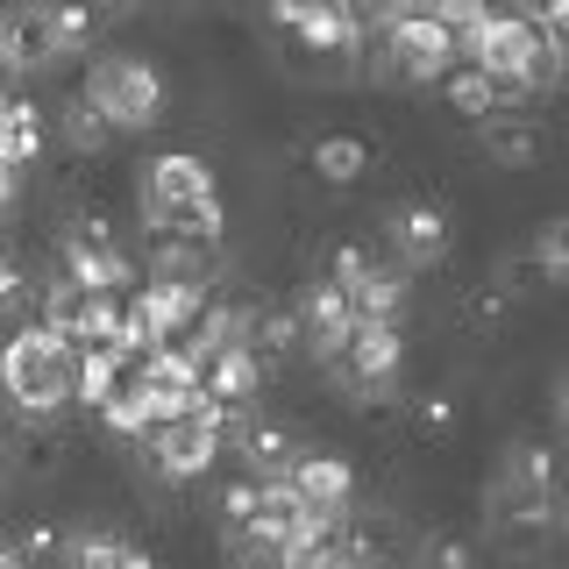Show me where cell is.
Segmentation results:
<instances>
[{"instance_id":"cell-26","label":"cell","mask_w":569,"mask_h":569,"mask_svg":"<svg viewBox=\"0 0 569 569\" xmlns=\"http://www.w3.org/2000/svg\"><path fill=\"white\" fill-rule=\"evenodd\" d=\"M533 263H541L548 278H562V284H569V213H556V221L533 236Z\"/></svg>"},{"instance_id":"cell-1","label":"cell","mask_w":569,"mask_h":569,"mask_svg":"<svg viewBox=\"0 0 569 569\" xmlns=\"http://www.w3.org/2000/svg\"><path fill=\"white\" fill-rule=\"evenodd\" d=\"M485 527L498 548L512 556H533L548 533L562 527V470H556V449L541 441H506L485 477Z\"/></svg>"},{"instance_id":"cell-7","label":"cell","mask_w":569,"mask_h":569,"mask_svg":"<svg viewBox=\"0 0 569 569\" xmlns=\"http://www.w3.org/2000/svg\"><path fill=\"white\" fill-rule=\"evenodd\" d=\"M385 236H391V263H399V271H427V263L449 257L456 228L435 200H399L385 213Z\"/></svg>"},{"instance_id":"cell-19","label":"cell","mask_w":569,"mask_h":569,"mask_svg":"<svg viewBox=\"0 0 569 569\" xmlns=\"http://www.w3.org/2000/svg\"><path fill=\"white\" fill-rule=\"evenodd\" d=\"M121 363H129L121 349H79V363H71V399L107 406V391L121 385Z\"/></svg>"},{"instance_id":"cell-5","label":"cell","mask_w":569,"mask_h":569,"mask_svg":"<svg viewBox=\"0 0 569 569\" xmlns=\"http://www.w3.org/2000/svg\"><path fill=\"white\" fill-rule=\"evenodd\" d=\"M221 427H228L221 406H200V413H186V420H157L150 435H142V462H150V477H164V485H192V477H207L213 456H221Z\"/></svg>"},{"instance_id":"cell-37","label":"cell","mask_w":569,"mask_h":569,"mask_svg":"<svg viewBox=\"0 0 569 569\" xmlns=\"http://www.w3.org/2000/svg\"><path fill=\"white\" fill-rule=\"evenodd\" d=\"M533 8H548V0H533Z\"/></svg>"},{"instance_id":"cell-36","label":"cell","mask_w":569,"mask_h":569,"mask_svg":"<svg viewBox=\"0 0 569 569\" xmlns=\"http://www.w3.org/2000/svg\"><path fill=\"white\" fill-rule=\"evenodd\" d=\"M378 569H399V562H378Z\"/></svg>"},{"instance_id":"cell-8","label":"cell","mask_w":569,"mask_h":569,"mask_svg":"<svg viewBox=\"0 0 569 569\" xmlns=\"http://www.w3.org/2000/svg\"><path fill=\"white\" fill-rule=\"evenodd\" d=\"M385 58L399 64V79H441L456 64V36L435 14H399V22H385Z\"/></svg>"},{"instance_id":"cell-15","label":"cell","mask_w":569,"mask_h":569,"mask_svg":"<svg viewBox=\"0 0 569 569\" xmlns=\"http://www.w3.org/2000/svg\"><path fill=\"white\" fill-rule=\"evenodd\" d=\"M406 292H413V271H399V263H370V271L349 284V307H356V320H399Z\"/></svg>"},{"instance_id":"cell-22","label":"cell","mask_w":569,"mask_h":569,"mask_svg":"<svg viewBox=\"0 0 569 569\" xmlns=\"http://www.w3.org/2000/svg\"><path fill=\"white\" fill-rule=\"evenodd\" d=\"M299 43H313V50H356V43H363V22L342 14L335 0H320L307 22H299Z\"/></svg>"},{"instance_id":"cell-30","label":"cell","mask_w":569,"mask_h":569,"mask_svg":"<svg viewBox=\"0 0 569 569\" xmlns=\"http://www.w3.org/2000/svg\"><path fill=\"white\" fill-rule=\"evenodd\" d=\"M22 299H29V278H22V263L0 249V307H22Z\"/></svg>"},{"instance_id":"cell-32","label":"cell","mask_w":569,"mask_h":569,"mask_svg":"<svg viewBox=\"0 0 569 569\" xmlns=\"http://www.w3.org/2000/svg\"><path fill=\"white\" fill-rule=\"evenodd\" d=\"M0 569H36L22 548H14V533H0Z\"/></svg>"},{"instance_id":"cell-25","label":"cell","mask_w":569,"mask_h":569,"mask_svg":"<svg viewBox=\"0 0 569 569\" xmlns=\"http://www.w3.org/2000/svg\"><path fill=\"white\" fill-rule=\"evenodd\" d=\"M413 569H477V548L462 541V533H420Z\"/></svg>"},{"instance_id":"cell-10","label":"cell","mask_w":569,"mask_h":569,"mask_svg":"<svg viewBox=\"0 0 569 569\" xmlns=\"http://www.w3.org/2000/svg\"><path fill=\"white\" fill-rule=\"evenodd\" d=\"M284 491H292L307 512H320V520H342L349 498H356V470H349L342 456H292Z\"/></svg>"},{"instance_id":"cell-23","label":"cell","mask_w":569,"mask_h":569,"mask_svg":"<svg viewBox=\"0 0 569 569\" xmlns=\"http://www.w3.org/2000/svg\"><path fill=\"white\" fill-rule=\"evenodd\" d=\"M43 8H50V29H58V58H64V50H86L100 36V8H93V0H43Z\"/></svg>"},{"instance_id":"cell-27","label":"cell","mask_w":569,"mask_h":569,"mask_svg":"<svg viewBox=\"0 0 569 569\" xmlns=\"http://www.w3.org/2000/svg\"><path fill=\"white\" fill-rule=\"evenodd\" d=\"M413 427H420V435H449V427H456V399H449V391L413 399Z\"/></svg>"},{"instance_id":"cell-11","label":"cell","mask_w":569,"mask_h":569,"mask_svg":"<svg viewBox=\"0 0 569 569\" xmlns=\"http://www.w3.org/2000/svg\"><path fill=\"white\" fill-rule=\"evenodd\" d=\"M477 142H485V157L491 164H512V171H527V164H541L548 157V121L541 114H512V107H491L485 121H477Z\"/></svg>"},{"instance_id":"cell-17","label":"cell","mask_w":569,"mask_h":569,"mask_svg":"<svg viewBox=\"0 0 569 569\" xmlns=\"http://www.w3.org/2000/svg\"><path fill=\"white\" fill-rule=\"evenodd\" d=\"M313 171L328 178V186H356V178L370 171V142L335 129V136H313Z\"/></svg>"},{"instance_id":"cell-12","label":"cell","mask_w":569,"mask_h":569,"mask_svg":"<svg viewBox=\"0 0 569 569\" xmlns=\"http://www.w3.org/2000/svg\"><path fill=\"white\" fill-rule=\"evenodd\" d=\"M221 441L249 462V470H257V485L284 477V470H292V456H299V449H292V435H284V420H257V413H228Z\"/></svg>"},{"instance_id":"cell-31","label":"cell","mask_w":569,"mask_h":569,"mask_svg":"<svg viewBox=\"0 0 569 569\" xmlns=\"http://www.w3.org/2000/svg\"><path fill=\"white\" fill-rule=\"evenodd\" d=\"M320 8V0H271V14H278V22L284 29H299V22H307V14Z\"/></svg>"},{"instance_id":"cell-14","label":"cell","mask_w":569,"mask_h":569,"mask_svg":"<svg viewBox=\"0 0 569 569\" xmlns=\"http://www.w3.org/2000/svg\"><path fill=\"white\" fill-rule=\"evenodd\" d=\"M36 157H43V107L22 93H0V164L22 171Z\"/></svg>"},{"instance_id":"cell-34","label":"cell","mask_w":569,"mask_h":569,"mask_svg":"<svg viewBox=\"0 0 569 569\" xmlns=\"http://www.w3.org/2000/svg\"><path fill=\"white\" fill-rule=\"evenodd\" d=\"M14 186H22V171H8V164H0V207L14 200Z\"/></svg>"},{"instance_id":"cell-33","label":"cell","mask_w":569,"mask_h":569,"mask_svg":"<svg viewBox=\"0 0 569 569\" xmlns=\"http://www.w3.org/2000/svg\"><path fill=\"white\" fill-rule=\"evenodd\" d=\"M299 569H349V562L335 556V548H313V556H299Z\"/></svg>"},{"instance_id":"cell-20","label":"cell","mask_w":569,"mask_h":569,"mask_svg":"<svg viewBox=\"0 0 569 569\" xmlns=\"http://www.w3.org/2000/svg\"><path fill=\"white\" fill-rule=\"evenodd\" d=\"M100 420H107V435H129V441H142L157 427V413H150V391H142L136 378L129 385H114L107 391V406H100Z\"/></svg>"},{"instance_id":"cell-16","label":"cell","mask_w":569,"mask_h":569,"mask_svg":"<svg viewBox=\"0 0 569 569\" xmlns=\"http://www.w3.org/2000/svg\"><path fill=\"white\" fill-rule=\"evenodd\" d=\"M64 569H157V562L136 541H121V533L86 527V533H64Z\"/></svg>"},{"instance_id":"cell-2","label":"cell","mask_w":569,"mask_h":569,"mask_svg":"<svg viewBox=\"0 0 569 569\" xmlns=\"http://www.w3.org/2000/svg\"><path fill=\"white\" fill-rule=\"evenodd\" d=\"M71 363H79V349L29 320L0 342V399L22 420H58L71 406Z\"/></svg>"},{"instance_id":"cell-24","label":"cell","mask_w":569,"mask_h":569,"mask_svg":"<svg viewBox=\"0 0 569 569\" xmlns=\"http://www.w3.org/2000/svg\"><path fill=\"white\" fill-rule=\"evenodd\" d=\"M58 129H64V142H71L79 157H93V150H107V142H114V129H107V121H100L86 100H64V107H58Z\"/></svg>"},{"instance_id":"cell-4","label":"cell","mask_w":569,"mask_h":569,"mask_svg":"<svg viewBox=\"0 0 569 569\" xmlns=\"http://www.w3.org/2000/svg\"><path fill=\"white\" fill-rule=\"evenodd\" d=\"M79 100L93 107L107 129H150L157 107H164V79H157L150 58H129V50H114V58H93Z\"/></svg>"},{"instance_id":"cell-35","label":"cell","mask_w":569,"mask_h":569,"mask_svg":"<svg viewBox=\"0 0 569 569\" xmlns=\"http://www.w3.org/2000/svg\"><path fill=\"white\" fill-rule=\"evenodd\" d=\"M562 427H569V378H562Z\"/></svg>"},{"instance_id":"cell-29","label":"cell","mask_w":569,"mask_h":569,"mask_svg":"<svg viewBox=\"0 0 569 569\" xmlns=\"http://www.w3.org/2000/svg\"><path fill=\"white\" fill-rule=\"evenodd\" d=\"M363 271H370V257H363V249H356V242H342V249H335V257H328V284H342V292H349V284L363 278Z\"/></svg>"},{"instance_id":"cell-28","label":"cell","mask_w":569,"mask_h":569,"mask_svg":"<svg viewBox=\"0 0 569 569\" xmlns=\"http://www.w3.org/2000/svg\"><path fill=\"white\" fill-rule=\"evenodd\" d=\"M257 498H263V485H228L221 491V520L228 527H249V520H257Z\"/></svg>"},{"instance_id":"cell-6","label":"cell","mask_w":569,"mask_h":569,"mask_svg":"<svg viewBox=\"0 0 569 569\" xmlns=\"http://www.w3.org/2000/svg\"><path fill=\"white\" fill-rule=\"evenodd\" d=\"M399 363H406V335H399V320H356V335L342 342V356H335V378H342L356 399H385L391 378H399Z\"/></svg>"},{"instance_id":"cell-18","label":"cell","mask_w":569,"mask_h":569,"mask_svg":"<svg viewBox=\"0 0 569 569\" xmlns=\"http://www.w3.org/2000/svg\"><path fill=\"white\" fill-rule=\"evenodd\" d=\"M0 456H14V470L43 477L50 462L64 456V427H58V420H22V427L8 435V449H0Z\"/></svg>"},{"instance_id":"cell-38","label":"cell","mask_w":569,"mask_h":569,"mask_svg":"<svg viewBox=\"0 0 569 569\" xmlns=\"http://www.w3.org/2000/svg\"><path fill=\"white\" fill-rule=\"evenodd\" d=\"M562 527H569V512H562Z\"/></svg>"},{"instance_id":"cell-21","label":"cell","mask_w":569,"mask_h":569,"mask_svg":"<svg viewBox=\"0 0 569 569\" xmlns=\"http://www.w3.org/2000/svg\"><path fill=\"white\" fill-rule=\"evenodd\" d=\"M441 93H449V107H456V114H470V121H485L491 107L506 100L477 64H449V71H441Z\"/></svg>"},{"instance_id":"cell-13","label":"cell","mask_w":569,"mask_h":569,"mask_svg":"<svg viewBox=\"0 0 569 569\" xmlns=\"http://www.w3.org/2000/svg\"><path fill=\"white\" fill-rule=\"evenodd\" d=\"M349 335H356V307H349V292L320 278L313 292H307V307H299V342H307L320 363H335Z\"/></svg>"},{"instance_id":"cell-9","label":"cell","mask_w":569,"mask_h":569,"mask_svg":"<svg viewBox=\"0 0 569 569\" xmlns=\"http://www.w3.org/2000/svg\"><path fill=\"white\" fill-rule=\"evenodd\" d=\"M50 58H58V29H50L43 0L0 8V71H43Z\"/></svg>"},{"instance_id":"cell-3","label":"cell","mask_w":569,"mask_h":569,"mask_svg":"<svg viewBox=\"0 0 569 569\" xmlns=\"http://www.w3.org/2000/svg\"><path fill=\"white\" fill-rule=\"evenodd\" d=\"M462 50H470V64L485 71L498 93H533V86L556 79V50H548V36L533 14H485V22L462 29Z\"/></svg>"}]
</instances>
